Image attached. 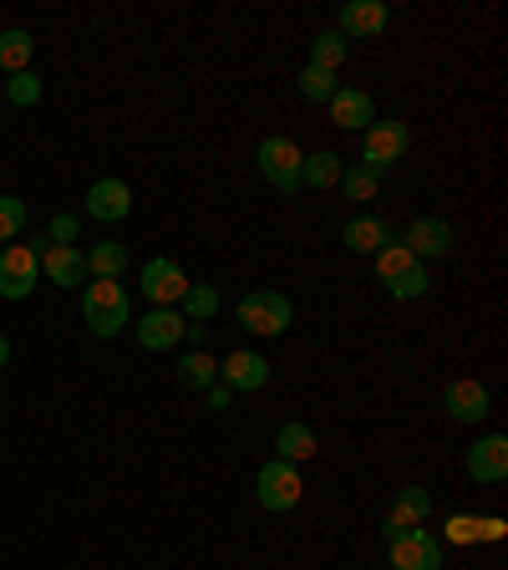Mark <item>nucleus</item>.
Returning <instances> with one entry per match:
<instances>
[{"label": "nucleus", "instance_id": "14", "mask_svg": "<svg viewBox=\"0 0 508 570\" xmlns=\"http://www.w3.org/2000/svg\"><path fill=\"white\" fill-rule=\"evenodd\" d=\"M462 469H468V479H474V484H504V479H508V439H504V433H484V439L468 449Z\"/></svg>", "mask_w": 508, "mask_h": 570}, {"label": "nucleus", "instance_id": "2", "mask_svg": "<svg viewBox=\"0 0 508 570\" xmlns=\"http://www.w3.org/2000/svg\"><path fill=\"white\" fill-rule=\"evenodd\" d=\"M235 316L249 336H285L296 321V306L285 291H249V296H239Z\"/></svg>", "mask_w": 508, "mask_h": 570}, {"label": "nucleus", "instance_id": "36", "mask_svg": "<svg viewBox=\"0 0 508 570\" xmlns=\"http://www.w3.org/2000/svg\"><path fill=\"white\" fill-rule=\"evenodd\" d=\"M504 520H478V540H504Z\"/></svg>", "mask_w": 508, "mask_h": 570}, {"label": "nucleus", "instance_id": "28", "mask_svg": "<svg viewBox=\"0 0 508 570\" xmlns=\"http://www.w3.org/2000/svg\"><path fill=\"white\" fill-rule=\"evenodd\" d=\"M178 306H183V321H199V326H203V321L219 316V306H225V301H219V291H213V285H199V281H193L189 296L178 301Z\"/></svg>", "mask_w": 508, "mask_h": 570}, {"label": "nucleus", "instance_id": "10", "mask_svg": "<svg viewBox=\"0 0 508 570\" xmlns=\"http://www.w3.org/2000/svg\"><path fill=\"white\" fill-rule=\"evenodd\" d=\"M183 332H189V321H183L178 306H148L138 316V346L142 352H173V346L183 342Z\"/></svg>", "mask_w": 508, "mask_h": 570}, {"label": "nucleus", "instance_id": "18", "mask_svg": "<svg viewBox=\"0 0 508 570\" xmlns=\"http://www.w3.org/2000/svg\"><path fill=\"white\" fill-rule=\"evenodd\" d=\"M427 514H432V494H427L422 484H407L397 489V499H391L387 520H381V530L397 534V530H417V524H427Z\"/></svg>", "mask_w": 508, "mask_h": 570}, {"label": "nucleus", "instance_id": "35", "mask_svg": "<svg viewBox=\"0 0 508 570\" xmlns=\"http://www.w3.org/2000/svg\"><path fill=\"white\" fill-rule=\"evenodd\" d=\"M203 397H209V407H213V413H225V407H229V403H235V392H229V387H225V382H213V387H209V392H203Z\"/></svg>", "mask_w": 508, "mask_h": 570}, {"label": "nucleus", "instance_id": "34", "mask_svg": "<svg viewBox=\"0 0 508 570\" xmlns=\"http://www.w3.org/2000/svg\"><path fill=\"white\" fill-rule=\"evenodd\" d=\"M448 540H452V546H474V540H478V520H474V514H452V520H448Z\"/></svg>", "mask_w": 508, "mask_h": 570}, {"label": "nucleus", "instance_id": "21", "mask_svg": "<svg viewBox=\"0 0 508 570\" xmlns=\"http://www.w3.org/2000/svg\"><path fill=\"white\" fill-rule=\"evenodd\" d=\"M31 57H36V36L26 26H6L0 31V71L16 77V71H31Z\"/></svg>", "mask_w": 508, "mask_h": 570}, {"label": "nucleus", "instance_id": "13", "mask_svg": "<svg viewBox=\"0 0 508 570\" xmlns=\"http://www.w3.org/2000/svg\"><path fill=\"white\" fill-rule=\"evenodd\" d=\"M36 255H41V275L51 285H87V255L77 245H51V239H31Z\"/></svg>", "mask_w": 508, "mask_h": 570}, {"label": "nucleus", "instance_id": "16", "mask_svg": "<svg viewBox=\"0 0 508 570\" xmlns=\"http://www.w3.org/2000/svg\"><path fill=\"white\" fill-rule=\"evenodd\" d=\"M87 214H92V219H102V225H118V219H128V214H132L128 178H97L92 189H87Z\"/></svg>", "mask_w": 508, "mask_h": 570}, {"label": "nucleus", "instance_id": "3", "mask_svg": "<svg viewBox=\"0 0 508 570\" xmlns=\"http://www.w3.org/2000/svg\"><path fill=\"white\" fill-rule=\"evenodd\" d=\"M255 164H260V178L270 184L275 194H300V164H306V148H300L296 138L270 132V138L260 142Z\"/></svg>", "mask_w": 508, "mask_h": 570}, {"label": "nucleus", "instance_id": "29", "mask_svg": "<svg viewBox=\"0 0 508 570\" xmlns=\"http://www.w3.org/2000/svg\"><path fill=\"white\" fill-rule=\"evenodd\" d=\"M26 219H31V204L16 199V194H0V245L6 239H16L26 229Z\"/></svg>", "mask_w": 508, "mask_h": 570}, {"label": "nucleus", "instance_id": "15", "mask_svg": "<svg viewBox=\"0 0 508 570\" xmlns=\"http://www.w3.org/2000/svg\"><path fill=\"white\" fill-rule=\"evenodd\" d=\"M219 382H225L229 392H260L265 382H270V356L255 352V346L229 352L225 362H219Z\"/></svg>", "mask_w": 508, "mask_h": 570}, {"label": "nucleus", "instance_id": "6", "mask_svg": "<svg viewBox=\"0 0 508 570\" xmlns=\"http://www.w3.org/2000/svg\"><path fill=\"white\" fill-rule=\"evenodd\" d=\"M387 560L391 570H442V540L432 530H397L387 534Z\"/></svg>", "mask_w": 508, "mask_h": 570}, {"label": "nucleus", "instance_id": "31", "mask_svg": "<svg viewBox=\"0 0 508 570\" xmlns=\"http://www.w3.org/2000/svg\"><path fill=\"white\" fill-rule=\"evenodd\" d=\"M6 97H11V107H36L41 102V77H36V71H16V77H6Z\"/></svg>", "mask_w": 508, "mask_h": 570}, {"label": "nucleus", "instance_id": "20", "mask_svg": "<svg viewBox=\"0 0 508 570\" xmlns=\"http://www.w3.org/2000/svg\"><path fill=\"white\" fill-rule=\"evenodd\" d=\"M341 168H346L341 154L316 148V154H306V164H300V189H336V184H341Z\"/></svg>", "mask_w": 508, "mask_h": 570}, {"label": "nucleus", "instance_id": "11", "mask_svg": "<svg viewBox=\"0 0 508 570\" xmlns=\"http://www.w3.org/2000/svg\"><path fill=\"white\" fill-rule=\"evenodd\" d=\"M442 413H448L452 423H484V417L494 413V397H488V387L478 377H452L448 387H442Z\"/></svg>", "mask_w": 508, "mask_h": 570}, {"label": "nucleus", "instance_id": "33", "mask_svg": "<svg viewBox=\"0 0 508 570\" xmlns=\"http://www.w3.org/2000/svg\"><path fill=\"white\" fill-rule=\"evenodd\" d=\"M77 235H82V219H77V214H51V225H47L51 245H77Z\"/></svg>", "mask_w": 508, "mask_h": 570}, {"label": "nucleus", "instance_id": "26", "mask_svg": "<svg viewBox=\"0 0 508 570\" xmlns=\"http://www.w3.org/2000/svg\"><path fill=\"white\" fill-rule=\"evenodd\" d=\"M336 189H341L351 204H371V199H377V189H381V174H371L367 164H346Z\"/></svg>", "mask_w": 508, "mask_h": 570}, {"label": "nucleus", "instance_id": "1", "mask_svg": "<svg viewBox=\"0 0 508 570\" xmlns=\"http://www.w3.org/2000/svg\"><path fill=\"white\" fill-rule=\"evenodd\" d=\"M82 321L97 342H112L122 326H132L128 285L122 281H87L82 285Z\"/></svg>", "mask_w": 508, "mask_h": 570}, {"label": "nucleus", "instance_id": "9", "mask_svg": "<svg viewBox=\"0 0 508 570\" xmlns=\"http://www.w3.org/2000/svg\"><path fill=\"white\" fill-rule=\"evenodd\" d=\"M397 245L412 255V261H448L452 255V225L448 219H438V214H422V219H412V225L402 229V239Z\"/></svg>", "mask_w": 508, "mask_h": 570}, {"label": "nucleus", "instance_id": "4", "mask_svg": "<svg viewBox=\"0 0 508 570\" xmlns=\"http://www.w3.org/2000/svg\"><path fill=\"white\" fill-rule=\"evenodd\" d=\"M306 494V479H300V463H285V459H265L260 474H255V499L260 510L270 514H290Z\"/></svg>", "mask_w": 508, "mask_h": 570}, {"label": "nucleus", "instance_id": "8", "mask_svg": "<svg viewBox=\"0 0 508 570\" xmlns=\"http://www.w3.org/2000/svg\"><path fill=\"white\" fill-rule=\"evenodd\" d=\"M138 285L142 296H148V306H178V301L189 296V275H183V265L168 261V255H153V261L138 271Z\"/></svg>", "mask_w": 508, "mask_h": 570}, {"label": "nucleus", "instance_id": "22", "mask_svg": "<svg viewBox=\"0 0 508 570\" xmlns=\"http://www.w3.org/2000/svg\"><path fill=\"white\" fill-rule=\"evenodd\" d=\"M316 428L310 423H280V433H275V459H285V463H306V459H316Z\"/></svg>", "mask_w": 508, "mask_h": 570}, {"label": "nucleus", "instance_id": "5", "mask_svg": "<svg viewBox=\"0 0 508 570\" xmlns=\"http://www.w3.org/2000/svg\"><path fill=\"white\" fill-rule=\"evenodd\" d=\"M407 148H412V128H407L402 118L371 122V128L361 132V164H367L371 174H387L391 164H402Z\"/></svg>", "mask_w": 508, "mask_h": 570}, {"label": "nucleus", "instance_id": "24", "mask_svg": "<svg viewBox=\"0 0 508 570\" xmlns=\"http://www.w3.org/2000/svg\"><path fill=\"white\" fill-rule=\"evenodd\" d=\"M122 271H128V245L102 239V245L87 249V275H92V281H122Z\"/></svg>", "mask_w": 508, "mask_h": 570}, {"label": "nucleus", "instance_id": "32", "mask_svg": "<svg viewBox=\"0 0 508 570\" xmlns=\"http://www.w3.org/2000/svg\"><path fill=\"white\" fill-rule=\"evenodd\" d=\"M427 291H432V275H427V265H417L412 275H402V281L391 285L387 296H397V301H422Z\"/></svg>", "mask_w": 508, "mask_h": 570}, {"label": "nucleus", "instance_id": "19", "mask_svg": "<svg viewBox=\"0 0 508 570\" xmlns=\"http://www.w3.org/2000/svg\"><path fill=\"white\" fill-rule=\"evenodd\" d=\"M391 239L397 235H391V225L381 219V214H351L346 229H341V245L356 249V255H377V249H387Z\"/></svg>", "mask_w": 508, "mask_h": 570}, {"label": "nucleus", "instance_id": "7", "mask_svg": "<svg viewBox=\"0 0 508 570\" xmlns=\"http://www.w3.org/2000/svg\"><path fill=\"white\" fill-rule=\"evenodd\" d=\"M41 281V255L36 245H6L0 249V301H26Z\"/></svg>", "mask_w": 508, "mask_h": 570}, {"label": "nucleus", "instance_id": "23", "mask_svg": "<svg viewBox=\"0 0 508 570\" xmlns=\"http://www.w3.org/2000/svg\"><path fill=\"white\" fill-rule=\"evenodd\" d=\"M346 57H351V41H346V36L331 26V31H316L306 67H316V71H341V67H346Z\"/></svg>", "mask_w": 508, "mask_h": 570}, {"label": "nucleus", "instance_id": "37", "mask_svg": "<svg viewBox=\"0 0 508 570\" xmlns=\"http://www.w3.org/2000/svg\"><path fill=\"white\" fill-rule=\"evenodd\" d=\"M6 362H11V342H6V336H0V367H6Z\"/></svg>", "mask_w": 508, "mask_h": 570}, {"label": "nucleus", "instance_id": "25", "mask_svg": "<svg viewBox=\"0 0 508 570\" xmlns=\"http://www.w3.org/2000/svg\"><path fill=\"white\" fill-rule=\"evenodd\" d=\"M178 382H183L189 392H209L213 382H219V362H213L203 346L199 352H183L178 356Z\"/></svg>", "mask_w": 508, "mask_h": 570}, {"label": "nucleus", "instance_id": "27", "mask_svg": "<svg viewBox=\"0 0 508 570\" xmlns=\"http://www.w3.org/2000/svg\"><path fill=\"white\" fill-rule=\"evenodd\" d=\"M371 261H377V281L387 285V291H391V285H397V281H402V275H412L417 265H422V261H412V255H407V249L397 245V239H391L387 249H377Z\"/></svg>", "mask_w": 508, "mask_h": 570}, {"label": "nucleus", "instance_id": "30", "mask_svg": "<svg viewBox=\"0 0 508 570\" xmlns=\"http://www.w3.org/2000/svg\"><path fill=\"white\" fill-rule=\"evenodd\" d=\"M336 92H341L336 71H316V67L300 71V97H306V102H331Z\"/></svg>", "mask_w": 508, "mask_h": 570}, {"label": "nucleus", "instance_id": "12", "mask_svg": "<svg viewBox=\"0 0 508 570\" xmlns=\"http://www.w3.org/2000/svg\"><path fill=\"white\" fill-rule=\"evenodd\" d=\"M387 26H391L387 0H351V6H341V16H336V31H341L346 41H377Z\"/></svg>", "mask_w": 508, "mask_h": 570}, {"label": "nucleus", "instance_id": "17", "mask_svg": "<svg viewBox=\"0 0 508 570\" xmlns=\"http://www.w3.org/2000/svg\"><path fill=\"white\" fill-rule=\"evenodd\" d=\"M326 107H331V122L341 132H367L371 122H377V102H371V92H361V87H341Z\"/></svg>", "mask_w": 508, "mask_h": 570}]
</instances>
